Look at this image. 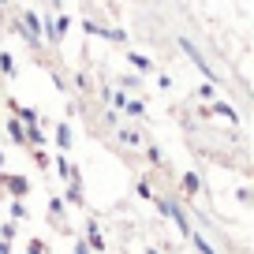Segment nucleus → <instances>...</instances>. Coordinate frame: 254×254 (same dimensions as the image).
Instances as JSON below:
<instances>
[{
  "label": "nucleus",
  "instance_id": "obj_2",
  "mask_svg": "<svg viewBox=\"0 0 254 254\" xmlns=\"http://www.w3.org/2000/svg\"><path fill=\"white\" fill-rule=\"evenodd\" d=\"M150 254H153V251H150Z\"/></svg>",
  "mask_w": 254,
  "mask_h": 254
},
{
  "label": "nucleus",
  "instance_id": "obj_1",
  "mask_svg": "<svg viewBox=\"0 0 254 254\" xmlns=\"http://www.w3.org/2000/svg\"><path fill=\"white\" fill-rule=\"evenodd\" d=\"M90 239H94V251H101V247H105V243H101V232H97V224H90Z\"/></svg>",
  "mask_w": 254,
  "mask_h": 254
}]
</instances>
